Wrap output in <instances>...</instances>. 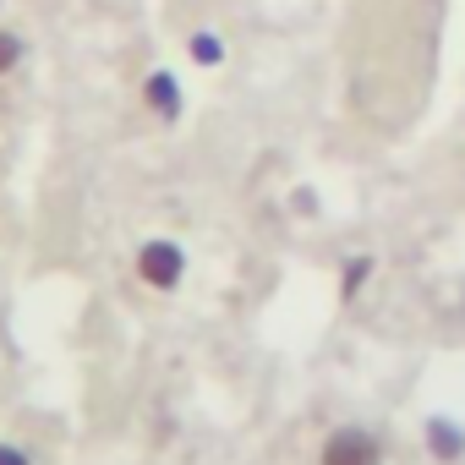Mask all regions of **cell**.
I'll list each match as a JSON object with an SVG mask.
<instances>
[{
    "label": "cell",
    "instance_id": "obj_1",
    "mask_svg": "<svg viewBox=\"0 0 465 465\" xmlns=\"http://www.w3.org/2000/svg\"><path fill=\"white\" fill-rule=\"evenodd\" d=\"M318 465H383V443L367 427H340V432H329Z\"/></svg>",
    "mask_w": 465,
    "mask_h": 465
},
{
    "label": "cell",
    "instance_id": "obj_2",
    "mask_svg": "<svg viewBox=\"0 0 465 465\" xmlns=\"http://www.w3.org/2000/svg\"><path fill=\"white\" fill-rule=\"evenodd\" d=\"M137 274H143V285H153V291H175L181 274H186V252H181L175 242H148V247L137 252Z\"/></svg>",
    "mask_w": 465,
    "mask_h": 465
},
{
    "label": "cell",
    "instance_id": "obj_3",
    "mask_svg": "<svg viewBox=\"0 0 465 465\" xmlns=\"http://www.w3.org/2000/svg\"><path fill=\"white\" fill-rule=\"evenodd\" d=\"M427 438H432V454L438 460H460L465 454V427H454L449 416H432L427 421Z\"/></svg>",
    "mask_w": 465,
    "mask_h": 465
},
{
    "label": "cell",
    "instance_id": "obj_4",
    "mask_svg": "<svg viewBox=\"0 0 465 465\" xmlns=\"http://www.w3.org/2000/svg\"><path fill=\"white\" fill-rule=\"evenodd\" d=\"M143 94H148V110H159L164 121H175V115H181V88H175V77H164V72H159V77H148V88H143Z\"/></svg>",
    "mask_w": 465,
    "mask_h": 465
},
{
    "label": "cell",
    "instance_id": "obj_5",
    "mask_svg": "<svg viewBox=\"0 0 465 465\" xmlns=\"http://www.w3.org/2000/svg\"><path fill=\"white\" fill-rule=\"evenodd\" d=\"M23 61V39L17 34H0V72H12Z\"/></svg>",
    "mask_w": 465,
    "mask_h": 465
},
{
    "label": "cell",
    "instance_id": "obj_6",
    "mask_svg": "<svg viewBox=\"0 0 465 465\" xmlns=\"http://www.w3.org/2000/svg\"><path fill=\"white\" fill-rule=\"evenodd\" d=\"M367 269H372V258H351V269H345V296H356V291H361Z\"/></svg>",
    "mask_w": 465,
    "mask_h": 465
},
{
    "label": "cell",
    "instance_id": "obj_7",
    "mask_svg": "<svg viewBox=\"0 0 465 465\" xmlns=\"http://www.w3.org/2000/svg\"><path fill=\"white\" fill-rule=\"evenodd\" d=\"M192 55H197L203 66H213V61H219V39H208V34H203V39H192Z\"/></svg>",
    "mask_w": 465,
    "mask_h": 465
},
{
    "label": "cell",
    "instance_id": "obj_8",
    "mask_svg": "<svg viewBox=\"0 0 465 465\" xmlns=\"http://www.w3.org/2000/svg\"><path fill=\"white\" fill-rule=\"evenodd\" d=\"M0 465H34V460H28L17 443H0Z\"/></svg>",
    "mask_w": 465,
    "mask_h": 465
}]
</instances>
